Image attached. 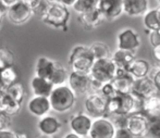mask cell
<instances>
[{"label":"cell","instance_id":"1","mask_svg":"<svg viewBox=\"0 0 160 138\" xmlns=\"http://www.w3.org/2000/svg\"><path fill=\"white\" fill-rule=\"evenodd\" d=\"M49 99H50L51 108L53 111L64 113L74 107L76 101V94L70 86H65L63 84V85H58L53 87Z\"/></svg>","mask_w":160,"mask_h":138},{"label":"cell","instance_id":"2","mask_svg":"<svg viewBox=\"0 0 160 138\" xmlns=\"http://www.w3.org/2000/svg\"><path fill=\"white\" fill-rule=\"evenodd\" d=\"M94 62H95V57L91 48L86 46L74 47L69 57V65L74 72L89 74Z\"/></svg>","mask_w":160,"mask_h":138},{"label":"cell","instance_id":"3","mask_svg":"<svg viewBox=\"0 0 160 138\" xmlns=\"http://www.w3.org/2000/svg\"><path fill=\"white\" fill-rule=\"evenodd\" d=\"M69 20H70V11L68 9V7L59 3V2H52L48 12L42 17V21L45 24H47L48 26H51V27L56 29H61L63 32H67Z\"/></svg>","mask_w":160,"mask_h":138},{"label":"cell","instance_id":"4","mask_svg":"<svg viewBox=\"0 0 160 138\" xmlns=\"http://www.w3.org/2000/svg\"><path fill=\"white\" fill-rule=\"evenodd\" d=\"M118 67L116 65L112 58L97 59L94 62L89 75L93 80H96L100 83L112 82L117 73Z\"/></svg>","mask_w":160,"mask_h":138},{"label":"cell","instance_id":"5","mask_svg":"<svg viewBox=\"0 0 160 138\" xmlns=\"http://www.w3.org/2000/svg\"><path fill=\"white\" fill-rule=\"evenodd\" d=\"M34 14L32 7L24 0H19L14 4L10 6L7 10V17L11 23L21 25L28 22Z\"/></svg>","mask_w":160,"mask_h":138},{"label":"cell","instance_id":"6","mask_svg":"<svg viewBox=\"0 0 160 138\" xmlns=\"http://www.w3.org/2000/svg\"><path fill=\"white\" fill-rule=\"evenodd\" d=\"M108 98L100 92H93L85 100V110L89 116L97 117L107 116Z\"/></svg>","mask_w":160,"mask_h":138},{"label":"cell","instance_id":"7","mask_svg":"<svg viewBox=\"0 0 160 138\" xmlns=\"http://www.w3.org/2000/svg\"><path fill=\"white\" fill-rule=\"evenodd\" d=\"M116 126L107 116L97 117L92 124L89 137L92 138H113L116 136Z\"/></svg>","mask_w":160,"mask_h":138},{"label":"cell","instance_id":"8","mask_svg":"<svg viewBox=\"0 0 160 138\" xmlns=\"http://www.w3.org/2000/svg\"><path fill=\"white\" fill-rule=\"evenodd\" d=\"M149 119L142 112H135L128 115V127L134 137L147 136Z\"/></svg>","mask_w":160,"mask_h":138},{"label":"cell","instance_id":"9","mask_svg":"<svg viewBox=\"0 0 160 138\" xmlns=\"http://www.w3.org/2000/svg\"><path fill=\"white\" fill-rule=\"evenodd\" d=\"M117 44H118V48L135 52L141 46V38L134 29L125 28L118 34Z\"/></svg>","mask_w":160,"mask_h":138},{"label":"cell","instance_id":"10","mask_svg":"<svg viewBox=\"0 0 160 138\" xmlns=\"http://www.w3.org/2000/svg\"><path fill=\"white\" fill-rule=\"evenodd\" d=\"M69 86L76 95H84L91 90L92 77L88 73L72 71L68 78Z\"/></svg>","mask_w":160,"mask_h":138},{"label":"cell","instance_id":"11","mask_svg":"<svg viewBox=\"0 0 160 138\" xmlns=\"http://www.w3.org/2000/svg\"><path fill=\"white\" fill-rule=\"evenodd\" d=\"M93 120L85 113H76L70 119V128L80 137H88Z\"/></svg>","mask_w":160,"mask_h":138},{"label":"cell","instance_id":"12","mask_svg":"<svg viewBox=\"0 0 160 138\" xmlns=\"http://www.w3.org/2000/svg\"><path fill=\"white\" fill-rule=\"evenodd\" d=\"M155 92H157V89L152 77H148L147 75L144 76V77L135 78L132 91H131L133 96L137 97L139 99H144L146 97L150 96V95L155 94Z\"/></svg>","mask_w":160,"mask_h":138},{"label":"cell","instance_id":"13","mask_svg":"<svg viewBox=\"0 0 160 138\" xmlns=\"http://www.w3.org/2000/svg\"><path fill=\"white\" fill-rule=\"evenodd\" d=\"M98 9L106 20H117L123 12V0H99Z\"/></svg>","mask_w":160,"mask_h":138},{"label":"cell","instance_id":"14","mask_svg":"<svg viewBox=\"0 0 160 138\" xmlns=\"http://www.w3.org/2000/svg\"><path fill=\"white\" fill-rule=\"evenodd\" d=\"M135 77L128 72L127 69H119L117 70V73L114 78L112 80L114 88L117 92L120 94H130L132 91L133 84H134Z\"/></svg>","mask_w":160,"mask_h":138},{"label":"cell","instance_id":"15","mask_svg":"<svg viewBox=\"0 0 160 138\" xmlns=\"http://www.w3.org/2000/svg\"><path fill=\"white\" fill-rule=\"evenodd\" d=\"M28 112L34 116L42 117L45 115L49 114L52 108H51L50 99L49 97L42 96H34L28 102Z\"/></svg>","mask_w":160,"mask_h":138},{"label":"cell","instance_id":"16","mask_svg":"<svg viewBox=\"0 0 160 138\" xmlns=\"http://www.w3.org/2000/svg\"><path fill=\"white\" fill-rule=\"evenodd\" d=\"M37 128L40 134L45 135V136H53L61 128V122L56 116L47 114L42 117H39Z\"/></svg>","mask_w":160,"mask_h":138},{"label":"cell","instance_id":"17","mask_svg":"<svg viewBox=\"0 0 160 138\" xmlns=\"http://www.w3.org/2000/svg\"><path fill=\"white\" fill-rule=\"evenodd\" d=\"M105 20V17H103V14L98 8L88 11V12L78 14V22H80L83 27L86 29L97 28L99 25H101V23Z\"/></svg>","mask_w":160,"mask_h":138},{"label":"cell","instance_id":"18","mask_svg":"<svg viewBox=\"0 0 160 138\" xmlns=\"http://www.w3.org/2000/svg\"><path fill=\"white\" fill-rule=\"evenodd\" d=\"M31 90H32L34 96H42V97H49L52 91L53 85L50 80L40 77V76H33L31 81Z\"/></svg>","mask_w":160,"mask_h":138},{"label":"cell","instance_id":"19","mask_svg":"<svg viewBox=\"0 0 160 138\" xmlns=\"http://www.w3.org/2000/svg\"><path fill=\"white\" fill-rule=\"evenodd\" d=\"M141 112L144 113L148 119L160 115V94L155 92L142 100Z\"/></svg>","mask_w":160,"mask_h":138},{"label":"cell","instance_id":"20","mask_svg":"<svg viewBox=\"0 0 160 138\" xmlns=\"http://www.w3.org/2000/svg\"><path fill=\"white\" fill-rule=\"evenodd\" d=\"M123 9L130 17H141L148 10V0H123Z\"/></svg>","mask_w":160,"mask_h":138},{"label":"cell","instance_id":"21","mask_svg":"<svg viewBox=\"0 0 160 138\" xmlns=\"http://www.w3.org/2000/svg\"><path fill=\"white\" fill-rule=\"evenodd\" d=\"M56 61L47 58V57H40L37 59L35 64V75L40 77L50 80L53 71L56 67Z\"/></svg>","mask_w":160,"mask_h":138},{"label":"cell","instance_id":"22","mask_svg":"<svg viewBox=\"0 0 160 138\" xmlns=\"http://www.w3.org/2000/svg\"><path fill=\"white\" fill-rule=\"evenodd\" d=\"M111 58L119 69H127L128 70V65L134 61L135 52L130 51V50H125V49L118 48V50L114 51V52L112 53Z\"/></svg>","mask_w":160,"mask_h":138},{"label":"cell","instance_id":"23","mask_svg":"<svg viewBox=\"0 0 160 138\" xmlns=\"http://www.w3.org/2000/svg\"><path fill=\"white\" fill-rule=\"evenodd\" d=\"M128 70L135 78L144 77L149 74L150 64L145 59H134V61L128 65Z\"/></svg>","mask_w":160,"mask_h":138},{"label":"cell","instance_id":"24","mask_svg":"<svg viewBox=\"0 0 160 138\" xmlns=\"http://www.w3.org/2000/svg\"><path fill=\"white\" fill-rule=\"evenodd\" d=\"M143 23L146 29L152 32L160 28V10L158 8L147 10L144 14Z\"/></svg>","mask_w":160,"mask_h":138},{"label":"cell","instance_id":"25","mask_svg":"<svg viewBox=\"0 0 160 138\" xmlns=\"http://www.w3.org/2000/svg\"><path fill=\"white\" fill-rule=\"evenodd\" d=\"M21 109V102L14 100L13 98H11L8 94H4L2 96V98L0 99V110L4 111L6 113H8L9 115H14Z\"/></svg>","mask_w":160,"mask_h":138},{"label":"cell","instance_id":"26","mask_svg":"<svg viewBox=\"0 0 160 138\" xmlns=\"http://www.w3.org/2000/svg\"><path fill=\"white\" fill-rule=\"evenodd\" d=\"M92 52H93L95 60L97 59H106V58H111V51L107 44L102 42H96L89 46Z\"/></svg>","mask_w":160,"mask_h":138},{"label":"cell","instance_id":"27","mask_svg":"<svg viewBox=\"0 0 160 138\" xmlns=\"http://www.w3.org/2000/svg\"><path fill=\"white\" fill-rule=\"evenodd\" d=\"M18 82V73L15 71L14 67H6L0 70V83L4 87H9L12 84Z\"/></svg>","mask_w":160,"mask_h":138},{"label":"cell","instance_id":"28","mask_svg":"<svg viewBox=\"0 0 160 138\" xmlns=\"http://www.w3.org/2000/svg\"><path fill=\"white\" fill-rule=\"evenodd\" d=\"M68 78H69V75H68V72L65 70V67L61 63H56V67L55 71H53L52 75L50 77L51 83L55 86L58 85H63V84L67 82Z\"/></svg>","mask_w":160,"mask_h":138},{"label":"cell","instance_id":"29","mask_svg":"<svg viewBox=\"0 0 160 138\" xmlns=\"http://www.w3.org/2000/svg\"><path fill=\"white\" fill-rule=\"evenodd\" d=\"M52 2L49 0H35V1L31 2V7H32L33 13L38 17L40 20L46 15V13L48 12L49 8H50Z\"/></svg>","mask_w":160,"mask_h":138},{"label":"cell","instance_id":"30","mask_svg":"<svg viewBox=\"0 0 160 138\" xmlns=\"http://www.w3.org/2000/svg\"><path fill=\"white\" fill-rule=\"evenodd\" d=\"M15 57L9 48L0 47V70L14 67Z\"/></svg>","mask_w":160,"mask_h":138},{"label":"cell","instance_id":"31","mask_svg":"<svg viewBox=\"0 0 160 138\" xmlns=\"http://www.w3.org/2000/svg\"><path fill=\"white\" fill-rule=\"evenodd\" d=\"M98 2L99 0H78L72 8L78 14L88 12L91 10L98 8Z\"/></svg>","mask_w":160,"mask_h":138},{"label":"cell","instance_id":"32","mask_svg":"<svg viewBox=\"0 0 160 138\" xmlns=\"http://www.w3.org/2000/svg\"><path fill=\"white\" fill-rule=\"evenodd\" d=\"M6 92L11 97V98H13L14 100L19 101V102H21V103L24 99V95H25L23 86H22V84L19 82L12 84L11 86L7 87Z\"/></svg>","mask_w":160,"mask_h":138},{"label":"cell","instance_id":"33","mask_svg":"<svg viewBox=\"0 0 160 138\" xmlns=\"http://www.w3.org/2000/svg\"><path fill=\"white\" fill-rule=\"evenodd\" d=\"M147 136L152 138H160V115L149 119Z\"/></svg>","mask_w":160,"mask_h":138},{"label":"cell","instance_id":"34","mask_svg":"<svg viewBox=\"0 0 160 138\" xmlns=\"http://www.w3.org/2000/svg\"><path fill=\"white\" fill-rule=\"evenodd\" d=\"M109 119L114 124L116 128L121 127H128V114L124 113H116V114L109 115Z\"/></svg>","mask_w":160,"mask_h":138},{"label":"cell","instance_id":"35","mask_svg":"<svg viewBox=\"0 0 160 138\" xmlns=\"http://www.w3.org/2000/svg\"><path fill=\"white\" fill-rule=\"evenodd\" d=\"M100 94H102L105 97H107L108 99L109 98H111V97H113V96H116L118 92H117V90H116V88H114V86H113V84H112L111 82H109V83H103V85H102V87H101V89H100Z\"/></svg>","mask_w":160,"mask_h":138},{"label":"cell","instance_id":"36","mask_svg":"<svg viewBox=\"0 0 160 138\" xmlns=\"http://www.w3.org/2000/svg\"><path fill=\"white\" fill-rule=\"evenodd\" d=\"M117 138H133L134 135L132 134L128 127H121L116 130V136Z\"/></svg>","mask_w":160,"mask_h":138},{"label":"cell","instance_id":"37","mask_svg":"<svg viewBox=\"0 0 160 138\" xmlns=\"http://www.w3.org/2000/svg\"><path fill=\"white\" fill-rule=\"evenodd\" d=\"M10 125V115L4 111L0 110V130L8 128Z\"/></svg>","mask_w":160,"mask_h":138},{"label":"cell","instance_id":"38","mask_svg":"<svg viewBox=\"0 0 160 138\" xmlns=\"http://www.w3.org/2000/svg\"><path fill=\"white\" fill-rule=\"evenodd\" d=\"M149 42L152 47L160 45V28L157 31H152L149 34Z\"/></svg>","mask_w":160,"mask_h":138},{"label":"cell","instance_id":"39","mask_svg":"<svg viewBox=\"0 0 160 138\" xmlns=\"http://www.w3.org/2000/svg\"><path fill=\"white\" fill-rule=\"evenodd\" d=\"M152 78L155 83V86H156L157 92L160 94V67H156L155 69V71L152 74Z\"/></svg>","mask_w":160,"mask_h":138},{"label":"cell","instance_id":"40","mask_svg":"<svg viewBox=\"0 0 160 138\" xmlns=\"http://www.w3.org/2000/svg\"><path fill=\"white\" fill-rule=\"evenodd\" d=\"M19 137V134L9 128H3L0 130V138H17Z\"/></svg>","mask_w":160,"mask_h":138},{"label":"cell","instance_id":"41","mask_svg":"<svg viewBox=\"0 0 160 138\" xmlns=\"http://www.w3.org/2000/svg\"><path fill=\"white\" fill-rule=\"evenodd\" d=\"M7 10H8V7H6L1 1H0V27H1L2 20H3L4 15H7Z\"/></svg>","mask_w":160,"mask_h":138},{"label":"cell","instance_id":"42","mask_svg":"<svg viewBox=\"0 0 160 138\" xmlns=\"http://www.w3.org/2000/svg\"><path fill=\"white\" fill-rule=\"evenodd\" d=\"M152 57H154L157 62L160 63V45L156 47H152Z\"/></svg>","mask_w":160,"mask_h":138},{"label":"cell","instance_id":"43","mask_svg":"<svg viewBox=\"0 0 160 138\" xmlns=\"http://www.w3.org/2000/svg\"><path fill=\"white\" fill-rule=\"evenodd\" d=\"M78 1V0H56V2H59V3L63 4V6L68 7V8H70V7H73L74 4H75V2Z\"/></svg>","mask_w":160,"mask_h":138},{"label":"cell","instance_id":"44","mask_svg":"<svg viewBox=\"0 0 160 138\" xmlns=\"http://www.w3.org/2000/svg\"><path fill=\"white\" fill-rule=\"evenodd\" d=\"M0 1H1L6 7H8V8H9V7L12 6V4H14L15 2H18L19 0H0Z\"/></svg>","mask_w":160,"mask_h":138},{"label":"cell","instance_id":"45","mask_svg":"<svg viewBox=\"0 0 160 138\" xmlns=\"http://www.w3.org/2000/svg\"><path fill=\"white\" fill-rule=\"evenodd\" d=\"M64 137H65V138H81L78 134H76V133L72 132V131H71V133H70V134H67Z\"/></svg>","mask_w":160,"mask_h":138},{"label":"cell","instance_id":"46","mask_svg":"<svg viewBox=\"0 0 160 138\" xmlns=\"http://www.w3.org/2000/svg\"><path fill=\"white\" fill-rule=\"evenodd\" d=\"M24 1H26V2H28V3H31V2H33V1H35V0H24Z\"/></svg>","mask_w":160,"mask_h":138},{"label":"cell","instance_id":"47","mask_svg":"<svg viewBox=\"0 0 160 138\" xmlns=\"http://www.w3.org/2000/svg\"><path fill=\"white\" fill-rule=\"evenodd\" d=\"M49 1H51V2H56V0H49Z\"/></svg>","mask_w":160,"mask_h":138},{"label":"cell","instance_id":"48","mask_svg":"<svg viewBox=\"0 0 160 138\" xmlns=\"http://www.w3.org/2000/svg\"><path fill=\"white\" fill-rule=\"evenodd\" d=\"M158 2H159V4H160V0H158Z\"/></svg>","mask_w":160,"mask_h":138},{"label":"cell","instance_id":"49","mask_svg":"<svg viewBox=\"0 0 160 138\" xmlns=\"http://www.w3.org/2000/svg\"><path fill=\"white\" fill-rule=\"evenodd\" d=\"M158 9H159V10H160V7H158Z\"/></svg>","mask_w":160,"mask_h":138},{"label":"cell","instance_id":"50","mask_svg":"<svg viewBox=\"0 0 160 138\" xmlns=\"http://www.w3.org/2000/svg\"><path fill=\"white\" fill-rule=\"evenodd\" d=\"M0 47H1V46H0Z\"/></svg>","mask_w":160,"mask_h":138}]
</instances>
